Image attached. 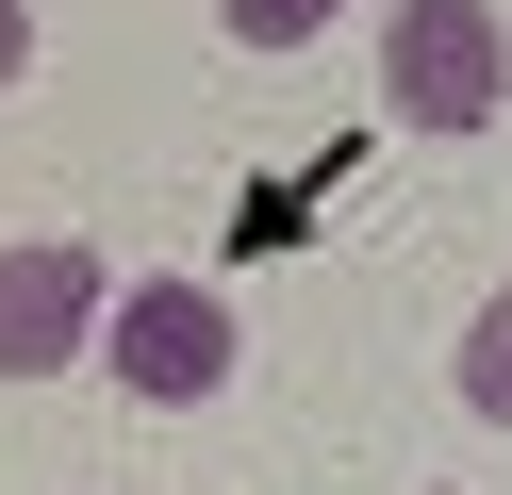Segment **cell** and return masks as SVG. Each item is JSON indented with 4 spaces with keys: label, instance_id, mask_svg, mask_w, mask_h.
<instances>
[{
    "label": "cell",
    "instance_id": "cell-1",
    "mask_svg": "<svg viewBox=\"0 0 512 495\" xmlns=\"http://www.w3.org/2000/svg\"><path fill=\"white\" fill-rule=\"evenodd\" d=\"M380 99L413 132H496L512 116V17L496 0H397L380 17Z\"/></svg>",
    "mask_w": 512,
    "mask_h": 495
},
{
    "label": "cell",
    "instance_id": "cell-4",
    "mask_svg": "<svg viewBox=\"0 0 512 495\" xmlns=\"http://www.w3.org/2000/svg\"><path fill=\"white\" fill-rule=\"evenodd\" d=\"M463 413H479V429H512V281L463 314Z\"/></svg>",
    "mask_w": 512,
    "mask_h": 495
},
{
    "label": "cell",
    "instance_id": "cell-6",
    "mask_svg": "<svg viewBox=\"0 0 512 495\" xmlns=\"http://www.w3.org/2000/svg\"><path fill=\"white\" fill-rule=\"evenodd\" d=\"M17 66H34V0H0V83H17Z\"/></svg>",
    "mask_w": 512,
    "mask_h": 495
},
{
    "label": "cell",
    "instance_id": "cell-2",
    "mask_svg": "<svg viewBox=\"0 0 512 495\" xmlns=\"http://www.w3.org/2000/svg\"><path fill=\"white\" fill-rule=\"evenodd\" d=\"M232 347L248 330H232L215 281H116V314H100V363L149 396V413H199V396L232 380Z\"/></svg>",
    "mask_w": 512,
    "mask_h": 495
},
{
    "label": "cell",
    "instance_id": "cell-3",
    "mask_svg": "<svg viewBox=\"0 0 512 495\" xmlns=\"http://www.w3.org/2000/svg\"><path fill=\"white\" fill-rule=\"evenodd\" d=\"M100 314H116V281H100V248H0V380H67L83 347H100Z\"/></svg>",
    "mask_w": 512,
    "mask_h": 495
},
{
    "label": "cell",
    "instance_id": "cell-5",
    "mask_svg": "<svg viewBox=\"0 0 512 495\" xmlns=\"http://www.w3.org/2000/svg\"><path fill=\"white\" fill-rule=\"evenodd\" d=\"M215 17H232V50H314L347 0H215Z\"/></svg>",
    "mask_w": 512,
    "mask_h": 495
}]
</instances>
